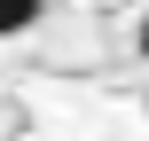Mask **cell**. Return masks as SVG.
Masks as SVG:
<instances>
[{"label": "cell", "mask_w": 149, "mask_h": 141, "mask_svg": "<svg viewBox=\"0 0 149 141\" xmlns=\"http://www.w3.org/2000/svg\"><path fill=\"white\" fill-rule=\"evenodd\" d=\"M39 8H47V0H0V39L31 31V24H39Z\"/></svg>", "instance_id": "6da1fadb"}, {"label": "cell", "mask_w": 149, "mask_h": 141, "mask_svg": "<svg viewBox=\"0 0 149 141\" xmlns=\"http://www.w3.org/2000/svg\"><path fill=\"white\" fill-rule=\"evenodd\" d=\"M141 55H149V16H141Z\"/></svg>", "instance_id": "7a4b0ae2"}]
</instances>
